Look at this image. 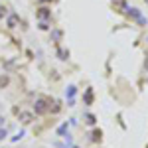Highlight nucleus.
I'll list each match as a JSON object with an SVG mask.
<instances>
[{
  "label": "nucleus",
  "mask_w": 148,
  "mask_h": 148,
  "mask_svg": "<svg viewBox=\"0 0 148 148\" xmlns=\"http://www.w3.org/2000/svg\"><path fill=\"white\" fill-rule=\"evenodd\" d=\"M6 83H8V77H0V87L6 85Z\"/></svg>",
  "instance_id": "20e7f679"
},
{
  "label": "nucleus",
  "mask_w": 148,
  "mask_h": 148,
  "mask_svg": "<svg viewBox=\"0 0 148 148\" xmlns=\"http://www.w3.org/2000/svg\"><path fill=\"white\" fill-rule=\"evenodd\" d=\"M20 119H22L24 123H30V121H32V114L30 113H20Z\"/></svg>",
  "instance_id": "f03ea898"
},
{
  "label": "nucleus",
  "mask_w": 148,
  "mask_h": 148,
  "mask_svg": "<svg viewBox=\"0 0 148 148\" xmlns=\"http://www.w3.org/2000/svg\"><path fill=\"white\" fill-rule=\"evenodd\" d=\"M34 111L38 114H44L47 111V107H46V101H42V99H40V101H36V107H34Z\"/></svg>",
  "instance_id": "f257e3e1"
},
{
  "label": "nucleus",
  "mask_w": 148,
  "mask_h": 148,
  "mask_svg": "<svg viewBox=\"0 0 148 148\" xmlns=\"http://www.w3.org/2000/svg\"><path fill=\"white\" fill-rule=\"evenodd\" d=\"M2 125H4V119H2V116H0V126H2Z\"/></svg>",
  "instance_id": "39448f33"
},
{
  "label": "nucleus",
  "mask_w": 148,
  "mask_h": 148,
  "mask_svg": "<svg viewBox=\"0 0 148 148\" xmlns=\"http://www.w3.org/2000/svg\"><path fill=\"white\" fill-rule=\"evenodd\" d=\"M8 136V132H6V130H4V128H0V140H4V138Z\"/></svg>",
  "instance_id": "7ed1b4c3"
}]
</instances>
